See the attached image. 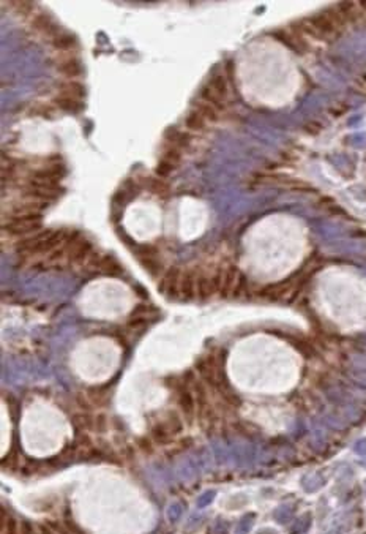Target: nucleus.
Segmentation results:
<instances>
[{"instance_id":"obj_1","label":"nucleus","mask_w":366,"mask_h":534,"mask_svg":"<svg viewBox=\"0 0 366 534\" xmlns=\"http://www.w3.org/2000/svg\"><path fill=\"white\" fill-rule=\"evenodd\" d=\"M41 226L40 215H27V217H13L8 225L3 226L11 234H29L33 231H38Z\"/></svg>"},{"instance_id":"obj_2","label":"nucleus","mask_w":366,"mask_h":534,"mask_svg":"<svg viewBox=\"0 0 366 534\" xmlns=\"http://www.w3.org/2000/svg\"><path fill=\"white\" fill-rule=\"evenodd\" d=\"M65 176V169L60 166H51V168H43L33 173L32 182L33 183H41V185H59V180Z\"/></svg>"},{"instance_id":"obj_3","label":"nucleus","mask_w":366,"mask_h":534,"mask_svg":"<svg viewBox=\"0 0 366 534\" xmlns=\"http://www.w3.org/2000/svg\"><path fill=\"white\" fill-rule=\"evenodd\" d=\"M180 278H182V272L177 267H172V269H169L166 272L161 281V291L169 299L178 297V292H180Z\"/></svg>"},{"instance_id":"obj_4","label":"nucleus","mask_w":366,"mask_h":534,"mask_svg":"<svg viewBox=\"0 0 366 534\" xmlns=\"http://www.w3.org/2000/svg\"><path fill=\"white\" fill-rule=\"evenodd\" d=\"M60 194L59 185H41V183H33L30 182V186L27 190V196L37 199V201H52Z\"/></svg>"},{"instance_id":"obj_5","label":"nucleus","mask_w":366,"mask_h":534,"mask_svg":"<svg viewBox=\"0 0 366 534\" xmlns=\"http://www.w3.org/2000/svg\"><path fill=\"white\" fill-rule=\"evenodd\" d=\"M196 283H198V273L194 270H185L182 272L180 278V292L178 297L183 300H191L196 297Z\"/></svg>"},{"instance_id":"obj_6","label":"nucleus","mask_w":366,"mask_h":534,"mask_svg":"<svg viewBox=\"0 0 366 534\" xmlns=\"http://www.w3.org/2000/svg\"><path fill=\"white\" fill-rule=\"evenodd\" d=\"M217 291V283L213 275H207V273H198V283H196V296L199 299L205 300L210 296H213Z\"/></svg>"},{"instance_id":"obj_7","label":"nucleus","mask_w":366,"mask_h":534,"mask_svg":"<svg viewBox=\"0 0 366 534\" xmlns=\"http://www.w3.org/2000/svg\"><path fill=\"white\" fill-rule=\"evenodd\" d=\"M93 266H95V269H98L101 273H106V275H119L122 272L120 266L115 263L111 256L98 258V260L93 261Z\"/></svg>"},{"instance_id":"obj_8","label":"nucleus","mask_w":366,"mask_h":534,"mask_svg":"<svg viewBox=\"0 0 366 534\" xmlns=\"http://www.w3.org/2000/svg\"><path fill=\"white\" fill-rule=\"evenodd\" d=\"M164 138L169 144L177 149H185L190 144V136L185 135L183 131H178L177 128H167L164 133Z\"/></svg>"},{"instance_id":"obj_9","label":"nucleus","mask_w":366,"mask_h":534,"mask_svg":"<svg viewBox=\"0 0 366 534\" xmlns=\"http://www.w3.org/2000/svg\"><path fill=\"white\" fill-rule=\"evenodd\" d=\"M32 25L35 29H37L38 32H43V33H52L54 37H57L59 32L56 30V25L54 22L51 21V17L44 16V14H38L37 17H33V22Z\"/></svg>"},{"instance_id":"obj_10","label":"nucleus","mask_w":366,"mask_h":534,"mask_svg":"<svg viewBox=\"0 0 366 534\" xmlns=\"http://www.w3.org/2000/svg\"><path fill=\"white\" fill-rule=\"evenodd\" d=\"M52 44H54V48H57L60 51L73 49L76 46V38L73 35H68V33H59L57 37L52 38Z\"/></svg>"},{"instance_id":"obj_11","label":"nucleus","mask_w":366,"mask_h":534,"mask_svg":"<svg viewBox=\"0 0 366 534\" xmlns=\"http://www.w3.org/2000/svg\"><path fill=\"white\" fill-rule=\"evenodd\" d=\"M57 70L60 71L62 75H65V76H68V78H74V76H77V75H81V65H79V62L74 60V59H70V60L62 62Z\"/></svg>"},{"instance_id":"obj_12","label":"nucleus","mask_w":366,"mask_h":534,"mask_svg":"<svg viewBox=\"0 0 366 534\" xmlns=\"http://www.w3.org/2000/svg\"><path fill=\"white\" fill-rule=\"evenodd\" d=\"M56 104L60 109H65L70 112H76L81 109V103H79L77 98H71V96H65V95H60L59 98H56Z\"/></svg>"},{"instance_id":"obj_13","label":"nucleus","mask_w":366,"mask_h":534,"mask_svg":"<svg viewBox=\"0 0 366 534\" xmlns=\"http://www.w3.org/2000/svg\"><path fill=\"white\" fill-rule=\"evenodd\" d=\"M205 122H207V120H205L198 111H193V112L188 114V117L185 119V125H186V128H190V130L199 131V130H202L205 127Z\"/></svg>"},{"instance_id":"obj_14","label":"nucleus","mask_w":366,"mask_h":534,"mask_svg":"<svg viewBox=\"0 0 366 534\" xmlns=\"http://www.w3.org/2000/svg\"><path fill=\"white\" fill-rule=\"evenodd\" d=\"M62 95L71 96V98H79V96L84 95V87L79 83L68 81L64 87H62Z\"/></svg>"},{"instance_id":"obj_15","label":"nucleus","mask_w":366,"mask_h":534,"mask_svg":"<svg viewBox=\"0 0 366 534\" xmlns=\"http://www.w3.org/2000/svg\"><path fill=\"white\" fill-rule=\"evenodd\" d=\"M194 111H198L201 115H202V117L205 119V120H210V122H215L217 119H218V114H217V109L215 108H213V106H210L209 103H205V101H201V103H198V106H196V109Z\"/></svg>"},{"instance_id":"obj_16","label":"nucleus","mask_w":366,"mask_h":534,"mask_svg":"<svg viewBox=\"0 0 366 534\" xmlns=\"http://www.w3.org/2000/svg\"><path fill=\"white\" fill-rule=\"evenodd\" d=\"M2 534H19V525L11 515L5 512L2 515Z\"/></svg>"},{"instance_id":"obj_17","label":"nucleus","mask_w":366,"mask_h":534,"mask_svg":"<svg viewBox=\"0 0 366 534\" xmlns=\"http://www.w3.org/2000/svg\"><path fill=\"white\" fill-rule=\"evenodd\" d=\"M161 160H163V162L171 163L172 166H175V168H177V165L180 163V160H182L180 149H177V147H174V146H169V147L164 150V152H163Z\"/></svg>"},{"instance_id":"obj_18","label":"nucleus","mask_w":366,"mask_h":534,"mask_svg":"<svg viewBox=\"0 0 366 534\" xmlns=\"http://www.w3.org/2000/svg\"><path fill=\"white\" fill-rule=\"evenodd\" d=\"M148 190L158 196H166L169 193V185L161 179H148Z\"/></svg>"},{"instance_id":"obj_19","label":"nucleus","mask_w":366,"mask_h":534,"mask_svg":"<svg viewBox=\"0 0 366 534\" xmlns=\"http://www.w3.org/2000/svg\"><path fill=\"white\" fill-rule=\"evenodd\" d=\"M174 169H175V166H172L171 163L159 160V163H158V166H156V174H158L159 177H166V176L171 174Z\"/></svg>"},{"instance_id":"obj_20","label":"nucleus","mask_w":366,"mask_h":534,"mask_svg":"<svg viewBox=\"0 0 366 534\" xmlns=\"http://www.w3.org/2000/svg\"><path fill=\"white\" fill-rule=\"evenodd\" d=\"M19 534H37V530H35V527L30 522L24 520L19 525Z\"/></svg>"},{"instance_id":"obj_21","label":"nucleus","mask_w":366,"mask_h":534,"mask_svg":"<svg viewBox=\"0 0 366 534\" xmlns=\"http://www.w3.org/2000/svg\"><path fill=\"white\" fill-rule=\"evenodd\" d=\"M16 8H17V10H19V11H22V13L25 14V13H29V11H32V8H33V3H32V2H16Z\"/></svg>"},{"instance_id":"obj_22","label":"nucleus","mask_w":366,"mask_h":534,"mask_svg":"<svg viewBox=\"0 0 366 534\" xmlns=\"http://www.w3.org/2000/svg\"><path fill=\"white\" fill-rule=\"evenodd\" d=\"M40 534H59L56 530H52L48 525H41L40 527Z\"/></svg>"},{"instance_id":"obj_23","label":"nucleus","mask_w":366,"mask_h":534,"mask_svg":"<svg viewBox=\"0 0 366 534\" xmlns=\"http://www.w3.org/2000/svg\"><path fill=\"white\" fill-rule=\"evenodd\" d=\"M178 515H180V506H174L172 509H171V519L175 520Z\"/></svg>"}]
</instances>
